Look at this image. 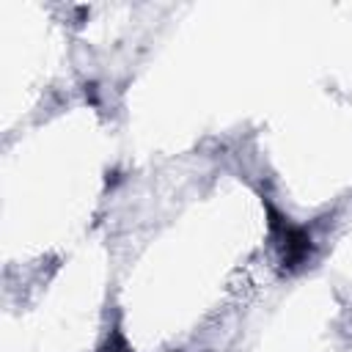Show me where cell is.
<instances>
[{"instance_id":"1","label":"cell","mask_w":352,"mask_h":352,"mask_svg":"<svg viewBox=\"0 0 352 352\" xmlns=\"http://www.w3.org/2000/svg\"><path fill=\"white\" fill-rule=\"evenodd\" d=\"M270 228H272V234L278 236V242H280V248H283V261L289 264V267H297V264H302L305 258H308V253H311V236L302 231V228H297V226H292L289 220H283L275 209H270Z\"/></svg>"}]
</instances>
